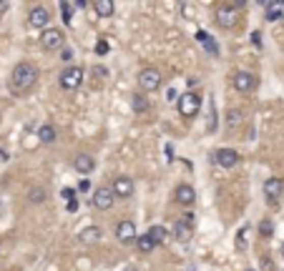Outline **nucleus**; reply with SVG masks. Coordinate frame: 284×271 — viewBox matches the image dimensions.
<instances>
[{
    "label": "nucleus",
    "instance_id": "1",
    "mask_svg": "<svg viewBox=\"0 0 284 271\" xmlns=\"http://www.w3.org/2000/svg\"><path fill=\"white\" fill-rule=\"evenodd\" d=\"M38 78H41L38 66L23 61V63H18V66L13 68V73H10V91H13V93H25V91H31V88L38 83Z\"/></svg>",
    "mask_w": 284,
    "mask_h": 271
},
{
    "label": "nucleus",
    "instance_id": "2",
    "mask_svg": "<svg viewBox=\"0 0 284 271\" xmlns=\"http://www.w3.org/2000/svg\"><path fill=\"white\" fill-rule=\"evenodd\" d=\"M242 8L244 3H221L216 8V25L224 28V31L234 28L239 23V18H242Z\"/></svg>",
    "mask_w": 284,
    "mask_h": 271
},
{
    "label": "nucleus",
    "instance_id": "3",
    "mask_svg": "<svg viewBox=\"0 0 284 271\" xmlns=\"http://www.w3.org/2000/svg\"><path fill=\"white\" fill-rule=\"evenodd\" d=\"M199 111H202V96H196L194 91H189L179 98V113L184 118H194Z\"/></svg>",
    "mask_w": 284,
    "mask_h": 271
},
{
    "label": "nucleus",
    "instance_id": "4",
    "mask_svg": "<svg viewBox=\"0 0 284 271\" xmlns=\"http://www.w3.org/2000/svg\"><path fill=\"white\" fill-rule=\"evenodd\" d=\"M58 83H61L63 91H76V88H81V83H83V71L78 66H71V68H66L61 73Z\"/></svg>",
    "mask_w": 284,
    "mask_h": 271
},
{
    "label": "nucleus",
    "instance_id": "5",
    "mask_svg": "<svg viewBox=\"0 0 284 271\" xmlns=\"http://www.w3.org/2000/svg\"><path fill=\"white\" fill-rule=\"evenodd\" d=\"M113 201H116V196H113V191H111V186H101V189H96V191H93V198H91L93 208H98V211H108V208L113 206Z\"/></svg>",
    "mask_w": 284,
    "mask_h": 271
},
{
    "label": "nucleus",
    "instance_id": "6",
    "mask_svg": "<svg viewBox=\"0 0 284 271\" xmlns=\"http://www.w3.org/2000/svg\"><path fill=\"white\" fill-rule=\"evenodd\" d=\"M138 85H141V91H156V88H161V71L159 68H144L138 73Z\"/></svg>",
    "mask_w": 284,
    "mask_h": 271
},
{
    "label": "nucleus",
    "instance_id": "7",
    "mask_svg": "<svg viewBox=\"0 0 284 271\" xmlns=\"http://www.w3.org/2000/svg\"><path fill=\"white\" fill-rule=\"evenodd\" d=\"M63 40H66V36L61 33V28H45L41 33V45L45 50H61Z\"/></svg>",
    "mask_w": 284,
    "mask_h": 271
},
{
    "label": "nucleus",
    "instance_id": "8",
    "mask_svg": "<svg viewBox=\"0 0 284 271\" xmlns=\"http://www.w3.org/2000/svg\"><path fill=\"white\" fill-rule=\"evenodd\" d=\"M264 194H267V198H269V203L272 206H277L279 203V198L284 196V181L282 178H267L264 181Z\"/></svg>",
    "mask_w": 284,
    "mask_h": 271
},
{
    "label": "nucleus",
    "instance_id": "9",
    "mask_svg": "<svg viewBox=\"0 0 284 271\" xmlns=\"http://www.w3.org/2000/svg\"><path fill=\"white\" fill-rule=\"evenodd\" d=\"M232 85L239 93H251L257 88V78L251 76V73H246V71H239V73H234V78H232Z\"/></svg>",
    "mask_w": 284,
    "mask_h": 271
},
{
    "label": "nucleus",
    "instance_id": "10",
    "mask_svg": "<svg viewBox=\"0 0 284 271\" xmlns=\"http://www.w3.org/2000/svg\"><path fill=\"white\" fill-rule=\"evenodd\" d=\"M111 191H113L116 198H131L133 196V181L128 176H119V178H113Z\"/></svg>",
    "mask_w": 284,
    "mask_h": 271
},
{
    "label": "nucleus",
    "instance_id": "11",
    "mask_svg": "<svg viewBox=\"0 0 284 271\" xmlns=\"http://www.w3.org/2000/svg\"><path fill=\"white\" fill-rule=\"evenodd\" d=\"M214 161H216V166H221V168H234V166L239 163V154H237L234 148H219V151L214 154Z\"/></svg>",
    "mask_w": 284,
    "mask_h": 271
},
{
    "label": "nucleus",
    "instance_id": "12",
    "mask_svg": "<svg viewBox=\"0 0 284 271\" xmlns=\"http://www.w3.org/2000/svg\"><path fill=\"white\" fill-rule=\"evenodd\" d=\"M48 20H50V13L43 8V5H38V8H33L31 13H28V25L31 28H48Z\"/></svg>",
    "mask_w": 284,
    "mask_h": 271
},
{
    "label": "nucleus",
    "instance_id": "13",
    "mask_svg": "<svg viewBox=\"0 0 284 271\" xmlns=\"http://www.w3.org/2000/svg\"><path fill=\"white\" fill-rule=\"evenodd\" d=\"M116 238H119L121 244L136 241V238H138V236H136V224H133V221H121V224L116 226Z\"/></svg>",
    "mask_w": 284,
    "mask_h": 271
},
{
    "label": "nucleus",
    "instance_id": "14",
    "mask_svg": "<svg viewBox=\"0 0 284 271\" xmlns=\"http://www.w3.org/2000/svg\"><path fill=\"white\" fill-rule=\"evenodd\" d=\"M191 236H194V231H191V221H176V226H174V238L179 241V244H189L191 241Z\"/></svg>",
    "mask_w": 284,
    "mask_h": 271
},
{
    "label": "nucleus",
    "instance_id": "15",
    "mask_svg": "<svg viewBox=\"0 0 284 271\" xmlns=\"http://www.w3.org/2000/svg\"><path fill=\"white\" fill-rule=\"evenodd\" d=\"M101 238H103V231H101L98 226H86V229H81V233H78V241H81V244H86V246L98 244Z\"/></svg>",
    "mask_w": 284,
    "mask_h": 271
},
{
    "label": "nucleus",
    "instance_id": "16",
    "mask_svg": "<svg viewBox=\"0 0 284 271\" xmlns=\"http://www.w3.org/2000/svg\"><path fill=\"white\" fill-rule=\"evenodd\" d=\"M73 168H76L78 173H83V176H88V173L96 168V161H93L88 154H78L73 158Z\"/></svg>",
    "mask_w": 284,
    "mask_h": 271
},
{
    "label": "nucleus",
    "instance_id": "17",
    "mask_svg": "<svg viewBox=\"0 0 284 271\" xmlns=\"http://www.w3.org/2000/svg\"><path fill=\"white\" fill-rule=\"evenodd\" d=\"M83 8H86V3H83V0H66V3H61V10H63V20H66V25H71L73 13H76V10H83Z\"/></svg>",
    "mask_w": 284,
    "mask_h": 271
},
{
    "label": "nucleus",
    "instance_id": "18",
    "mask_svg": "<svg viewBox=\"0 0 284 271\" xmlns=\"http://www.w3.org/2000/svg\"><path fill=\"white\" fill-rule=\"evenodd\" d=\"M174 196H176V201H179L181 206H191V203L196 201V191H194L189 184H181V186L176 189V194Z\"/></svg>",
    "mask_w": 284,
    "mask_h": 271
},
{
    "label": "nucleus",
    "instance_id": "19",
    "mask_svg": "<svg viewBox=\"0 0 284 271\" xmlns=\"http://www.w3.org/2000/svg\"><path fill=\"white\" fill-rule=\"evenodd\" d=\"M264 8H267V20L269 23H274V20H279V18H284V3H279V0H267L264 3Z\"/></svg>",
    "mask_w": 284,
    "mask_h": 271
},
{
    "label": "nucleus",
    "instance_id": "20",
    "mask_svg": "<svg viewBox=\"0 0 284 271\" xmlns=\"http://www.w3.org/2000/svg\"><path fill=\"white\" fill-rule=\"evenodd\" d=\"M93 10L101 18H111L113 10H116V5H113V0H93Z\"/></svg>",
    "mask_w": 284,
    "mask_h": 271
},
{
    "label": "nucleus",
    "instance_id": "21",
    "mask_svg": "<svg viewBox=\"0 0 284 271\" xmlns=\"http://www.w3.org/2000/svg\"><path fill=\"white\" fill-rule=\"evenodd\" d=\"M242 126H244V113L242 111H237V108L226 111V128H229V131H239Z\"/></svg>",
    "mask_w": 284,
    "mask_h": 271
},
{
    "label": "nucleus",
    "instance_id": "22",
    "mask_svg": "<svg viewBox=\"0 0 284 271\" xmlns=\"http://www.w3.org/2000/svg\"><path fill=\"white\" fill-rule=\"evenodd\" d=\"M38 138H41V143L50 146V143H55L58 133H55V128H53L50 123H45V126H41V128H38Z\"/></svg>",
    "mask_w": 284,
    "mask_h": 271
},
{
    "label": "nucleus",
    "instance_id": "23",
    "mask_svg": "<svg viewBox=\"0 0 284 271\" xmlns=\"http://www.w3.org/2000/svg\"><path fill=\"white\" fill-rule=\"evenodd\" d=\"M196 43H199V45H204V48H206V50H209L211 55H219V45L214 43V38H211L209 33L199 31V33H196Z\"/></svg>",
    "mask_w": 284,
    "mask_h": 271
},
{
    "label": "nucleus",
    "instance_id": "24",
    "mask_svg": "<svg viewBox=\"0 0 284 271\" xmlns=\"http://www.w3.org/2000/svg\"><path fill=\"white\" fill-rule=\"evenodd\" d=\"M131 108H133V113H146V111H149L146 96H144V93H133V96H131Z\"/></svg>",
    "mask_w": 284,
    "mask_h": 271
},
{
    "label": "nucleus",
    "instance_id": "25",
    "mask_svg": "<svg viewBox=\"0 0 284 271\" xmlns=\"http://www.w3.org/2000/svg\"><path fill=\"white\" fill-rule=\"evenodd\" d=\"M149 238L154 241V246L166 244V241H168V231H166L163 226H151V229H149Z\"/></svg>",
    "mask_w": 284,
    "mask_h": 271
},
{
    "label": "nucleus",
    "instance_id": "26",
    "mask_svg": "<svg viewBox=\"0 0 284 271\" xmlns=\"http://www.w3.org/2000/svg\"><path fill=\"white\" fill-rule=\"evenodd\" d=\"M136 249H138L141 254H149V251H154V241L149 238V233H146V236H141V238H136Z\"/></svg>",
    "mask_w": 284,
    "mask_h": 271
},
{
    "label": "nucleus",
    "instance_id": "27",
    "mask_svg": "<svg viewBox=\"0 0 284 271\" xmlns=\"http://www.w3.org/2000/svg\"><path fill=\"white\" fill-rule=\"evenodd\" d=\"M28 201L31 203H43L45 201V189H31L28 191Z\"/></svg>",
    "mask_w": 284,
    "mask_h": 271
},
{
    "label": "nucleus",
    "instance_id": "28",
    "mask_svg": "<svg viewBox=\"0 0 284 271\" xmlns=\"http://www.w3.org/2000/svg\"><path fill=\"white\" fill-rule=\"evenodd\" d=\"M259 233H262L264 238H269V236L274 233V224H272L269 219H262V224H259Z\"/></svg>",
    "mask_w": 284,
    "mask_h": 271
},
{
    "label": "nucleus",
    "instance_id": "29",
    "mask_svg": "<svg viewBox=\"0 0 284 271\" xmlns=\"http://www.w3.org/2000/svg\"><path fill=\"white\" fill-rule=\"evenodd\" d=\"M96 53H98V55H106V53H108V43H106V40L96 43Z\"/></svg>",
    "mask_w": 284,
    "mask_h": 271
},
{
    "label": "nucleus",
    "instance_id": "30",
    "mask_svg": "<svg viewBox=\"0 0 284 271\" xmlns=\"http://www.w3.org/2000/svg\"><path fill=\"white\" fill-rule=\"evenodd\" d=\"M106 73H108V71H106V68H101V66H96V68H93V76L103 78V76H106Z\"/></svg>",
    "mask_w": 284,
    "mask_h": 271
},
{
    "label": "nucleus",
    "instance_id": "31",
    "mask_svg": "<svg viewBox=\"0 0 284 271\" xmlns=\"http://www.w3.org/2000/svg\"><path fill=\"white\" fill-rule=\"evenodd\" d=\"M61 61H66V63H68V61H73V53H71L68 48H63V58H61Z\"/></svg>",
    "mask_w": 284,
    "mask_h": 271
},
{
    "label": "nucleus",
    "instance_id": "32",
    "mask_svg": "<svg viewBox=\"0 0 284 271\" xmlns=\"http://www.w3.org/2000/svg\"><path fill=\"white\" fill-rule=\"evenodd\" d=\"M73 196H76V191H73V189H66V191H63V198H68V201H76Z\"/></svg>",
    "mask_w": 284,
    "mask_h": 271
},
{
    "label": "nucleus",
    "instance_id": "33",
    "mask_svg": "<svg viewBox=\"0 0 284 271\" xmlns=\"http://www.w3.org/2000/svg\"><path fill=\"white\" fill-rule=\"evenodd\" d=\"M88 186H91V184H88V181H86V178H83L81 184H78V191H81V194H83V191H88Z\"/></svg>",
    "mask_w": 284,
    "mask_h": 271
},
{
    "label": "nucleus",
    "instance_id": "34",
    "mask_svg": "<svg viewBox=\"0 0 284 271\" xmlns=\"http://www.w3.org/2000/svg\"><path fill=\"white\" fill-rule=\"evenodd\" d=\"M78 208V201H68V211H76Z\"/></svg>",
    "mask_w": 284,
    "mask_h": 271
},
{
    "label": "nucleus",
    "instance_id": "35",
    "mask_svg": "<svg viewBox=\"0 0 284 271\" xmlns=\"http://www.w3.org/2000/svg\"><path fill=\"white\" fill-rule=\"evenodd\" d=\"M264 269H267V271H274V266H272V261H269V259H264Z\"/></svg>",
    "mask_w": 284,
    "mask_h": 271
},
{
    "label": "nucleus",
    "instance_id": "36",
    "mask_svg": "<svg viewBox=\"0 0 284 271\" xmlns=\"http://www.w3.org/2000/svg\"><path fill=\"white\" fill-rule=\"evenodd\" d=\"M8 8H10L8 3H0V13H3V10H8Z\"/></svg>",
    "mask_w": 284,
    "mask_h": 271
},
{
    "label": "nucleus",
    "instance_id": "37",
    "mask_svg": "<svg viewBox=\"0 0 284 271\" xmlns=\"http://www.w3.org/2000/svg\"><path fill=\"white\" fill-rule=\"evenodd\" d=\"M282 256H284V244H282Z\"/></svg>",
    "mask_w": 284,
    "mask_h": 271
},
{
    "label": "nucleus",
    "instance_id": "38",
    "mask_svg": "<svg viewBox=\"0 0 284 271\" xmlns=\"http://www.w3.org/2000/svg\"><path fill=\"white\" fill-rule=\"evenodd\" d=\"M246 271H251V269H246Z\"/></svg>",
    "mask_w": 284,
    "mask_h": 271
},
{
    "label": "nucleus",
    "instance_id": "39",
    "mask_svg": "<svg viewBox=\"0 0 284 271\" xmlns=\"http://www.w3.org/2000/svg\"><path fill=\"white\" fill-rule=\"evenodd\" d=\"M282 20H284V18H282Z\"/></svg>",
    "mask_w": 284,
    "mask_h": 271
}]
</instances>
